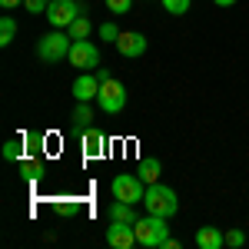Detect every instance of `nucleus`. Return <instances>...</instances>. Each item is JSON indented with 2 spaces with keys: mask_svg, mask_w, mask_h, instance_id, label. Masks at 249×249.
<instances>
[{
  "mask_svg": "<svg viewBox=\"0 0 249 249\" xmlns=\"http://www.w3.org/2000/svg\"><path fill=\"white\" fill-rule=\"evenodd\" d=\"M103 3H107V10L116 14V17L120 14H130V7H133V0H103Z\"/></svg>",
  "mask_w": 249,
  "mask_h": 249,
  "instance_id": "20",
  "label": "nucleus"
},
{
  "mask_svg": "<svg viewBox=\"0 0 249 249\" xmlns=\"http://www.w3.org/2000/svg\"><path fill=\"white\" fill-rule=\"evenodd\" d=\"M110 193H113L116 199H123V203H143V196H146V183L136 176V173H120L113 176V183H110Z\"/></svg>",
  "mask_w": 249,
  "mask_h": 249,
  "instance_id": "4",
  "label": "nucleus"
},
{
  "mask_svg": "<svg viewBox=\"0 0 249 249\" xmlns=\"http://www.w3.org/2000/svg\"><path fill=\"white\" fill-rule=\"evenodd\" d=\"M80 140H83L87 156H96L100 150H103V133H100V130H93V126H90V130H83V133H80Z\"/></svg>",
  "mask_w": 249,
  "mask_h": 249,
  "instance_id": "13",
  "label": "nucleus"
},
{
  "mask_svg": "<svg viewBox=\"0 0 249 249\" xmlns=\"http://www.w3.org/2000/svg\"><path fill=\"white\" fill-rule=\"evenodd\" d=\"M96 80H100V83H107V80H110V70H103V67H100V70H96Z\"/></svg>",
  "mask_w": 249,
  "mask_h": 249,
  "instance_id": "26",
  "label": "nucleus"
},
{
  "mask_svg": "<svg viewBox=\"0 0 249 249\" xmlns=\"http://www.w3.org/2000/svg\"><path fill=\"white\" fill-rule=\"evenodd\" d=\"M136 176H140L146 186H150V183H156V179H160V160H140Z\"/></svg>",
  "mask_w": 249,
  "mask_h": 249,
  "instance_id": "14",
  "label": "nucleus"
},
{
  "mask_svg": "<svg viewBox=\"0 0 249 249\" xmlns=\"http://www.w3.org/2000/svg\"><path fill=\"white\" fill-rule=\"evenodd\" d=\"M90 123H93L90 103H77V110H73V136H80L83 130H90Z\"/></svg>",
  "mask_w": 249,
  "mask_h": 249,
  "instance_id": "12",
  "label": "nucleus"
},
{
  "mask_svg": "<svg viewBox=\"0 0 249 249\" xmlns=\"http://www.w3.org/2000/svg\"><path fill=\"white\" fill-rule=\"evenodd\" d=\"M67 60H70L77 70H93V67H100V50H96L90 40H73Z\"/></svg>",
  "mask_w": 249,
  "mask_h": 249,
  "instance_id": "7",
  "label": "nucleus"
},
{
  "mask_svg": "<svg viewBox=\"0 0 249 249\" xmlns=\"http://www.w3.org/2000/svg\"><path fill=\"white\" fill-rule=\"evenodd\" d=\"M20 3H23V0H0V7H3V10H14V7H20Z\"/></svg>",
  "mask_w": 249,
  "mask_h": 249,
  "instance_id": "25",
  "label": "nucleus"
},
{
  "mask_svg": "<svg viewBox=\"0 0 249 249\" xmlns=\"http://www.w3.org/2000/svg\"><path fill=\"white\" fill-rule=\"evenodd\" d=\"M223 243H226V232L213 230V226H203V230L196 232V246L199 249H219Z\"/></svg>",
  "mask_w": 249,
  "mask_h": 249,
  "instance_id": "11",
  "label": "nucleus"
},
{
  "mask_svg": "<svg viewBox=\"0 0 249 249\" xmlns=\"http://www.w3.org/2000/svg\"><path fill=\"white\" fill-rule=\"evenodd\" d=\"M213 3H219V7H232L236 0H213Z\"/></svg>",
  "mask_w": 249,
  "mask_h": 249,
  "instance_id": "27",
  "label": "nucleus"
},
{
  "mask_svg": "<svg viewBox=\"0 0 249 249\" xmlns=\"http://www.w3.org/2000/svg\"><path fill=\"white\" fill-rule=\"evenodd\" d=\"M107 243L113 249H130L136 243V230H133V223H110L107 226Z\"/></svg>",
  "mask_w": 249,
  "mask_h": 249,
  "instance_id": "8",
  "label": "nucleus"
},
{
  "mask_svg": "<svg viewBox=\"0 0 249 249\" xmlns=\"http://www.w3.org/2000/svg\"><path fill=\"white\" fill-rule=\"evenodd\" d=\"M143 203H146V213L163 216V219H173L176 210H179L176 193H173L170 186H163V183H150V186H146V196H143Z\"/></svg>",
  "mask_w": 249,
  "mask_h": 249,
  "instance_id": "2",
  "label": "nucleus"
},
{
  "mask_svg": "<svg viewBox=\"0 0 249 249\" xmlns=\"http://www.w3.org/2000/svg\"><path fill=\"white\" fill-rule=\"evenodd\" d=\"M23 176L27 179H40V163H23Z\"/></svg>",
  "mask_w": 249,
  "mask_h": 249,
  "instance_id": "24",
  "label": "nucleus"
},
{
  "mask_svg": "<svg viewBox=\"0 0 249 249\" xmlns=\"http://www.w3.org/2000/svg\"><path fill=\"white\" fill-rule=\"evenodd\" d=\"M70 47H73L70 34H63V30L53 27L50 34H43V37L37 40V57L43 60V63H60V60H67Z\"/></svg>",
  "mask_w": 249,
  "mask_h": 249,
  "instance_id": "3",
  "label": "nucleus"
},
{
  "mask_svg": "<svg viewBox=\"0 0 249 249\" xmlns=\"http://www.w3.org/2000/svg\"><path fill=\"white\" fill-rule=\"evenodd\" d=\"M14 37H17V20H14V17H0V43L10 47Z\"/></svg>",
  "mask_w": 249,
  "mask_h": 249,
  "instance_id": "17",
  "label": "nucleus"
},
{
  "mask_svg": "<svg viewBox=\"0 0 249 249\" xmlns=\"http://www.w3.org/2000/svg\"><path fill=\"white\" fill-rule=\"evenodd\" d=\"M3 160H7V163L23 160V143H20V140H7V143H3Z\"/></svg>",
  "mask_w": 249,
  "mask_h": 249,
  "instance_id": "18",
  "label": "nucleus"
},
{
  "mask_svg": "<svg viewBox=\"0 0 249 249\" xmlns=\"http://www.w3.org/2000/svg\"><path fill=\"white\" fill-rule=\"evenodd\" d=\"M110 219H116V223H136L133 203H123V199H116L113 206H110Z\"/></svg>",
  "mask_w": 249,
  "mask_h": 249,
  "instance_id": "15",
  "label": "nucleus"
},
{
  "mask_svg": "<svg viewBox=\"0 0 249 249\" xmlns=\"http://www.w3.org/2000/svg\"><path fill=\"white\" fill-rule=\"evenodd\" d=\"M100 110L107 116H116V113H123V107H126V87L120 83V80H107V83H100Z\"/></svg>",
  "mask_w": 249,
  "mask_h": 249,
  "instance_id": "5",
  "label": "nucleus"
},
{
  "mask_svg": "<svg viewBox=\"0 0 249 249\" xmlns=\"http://www.w3.org/2000/svg\"><path fill=\"white\" fill-rule=\"evenodd\" d=\"M246 243V232L243 230H230L226 232V246H243Z\"/></svg>",
  "mask_w": 249,
  "mask_h": 249,
  "instance_id": "23",
  "label": "nucleus"
},
{
  "mask_svg": "<svg viewBox=\"0 0 249 249\" xmlns=\"http://www.w3.org/2000/svg\"><path fill=\"white\" fill-rule=\"evenodd\" d=\"M47 7H50V0H23V10H27V14H34V17L47 14Z\"/></svg>",
  "mask_w": 249,
  "mask_h": 249,
  "instance_id": "21",
  "label": "nucleus"
},
{
  "mask_svg": "<svg viewBox=\"0 0 249 249\" xmlns=\"http://www.w3.org/2000/svg\"><path fill=\"white\" fill-rule=\"evenodd\" d=\"M73 96H77V103H90V100H96V96H100V80H96V73L83 70V77L73 80Z\"/></svg>",
  "mask_w": 249,
  "mask_h": 249,
  "instance_id": "10",
  "label": "nucleus"
},
{
  "mask_svg": "<svg viewBox=\"0 0 249 249\" xmlns=\"http://www.w3.org/2000/svg\"><path fill=\"white\" fill-rule=\"evenodd\" d=\"M80 14H83V3H77V0H50V7H47V20L57 30H67Z\"/></svg>",
  "mask_w": 249,
  "mask_h": 249,
  "instance_id": "6",
  "label": "nucleus"
},
{
  "mask_svg": "<svg viewBox=\"0 0 249 249\" xmlns=\"http://www.w3.org/2000/svg\"><path fill=\"white\" fill-rule=\"evenodd\" d=\"M116 50H120L123 57H143V53H146V37L136 34V30H120Z\"/></svg>",
  "mask_w": 249,
  "mask_h": 249,
  "instance_id": "9",
  "label": "nucleus"
},
{
  "mask_svg": "<svg viewBox=\"0 0 249 249\" xmlns=\"http://www.w3.org/2000/svg\"><path fill=\"white\" fill-rule=\"evenodd\" d=\"M133 230H136V243L140 246H150V249L166 246V239H170V223L163 216H153V213L143 216V219H136Z\"/></svg>",
  "mask_w": 249,
  "mask_h": 249,
  "instance_id": "1",
  "label": "nucleus"
},
{
  "mask_svg": "<svg viewBox=\"0 0 249 249\" xmlns=\"http://www.w3.org/2000/svg\"><path fill=\"white\" fill-rule=\"evenodd\" d=\"M116 37H120L116 23H100V40H103V43H116Z\"/></svg>",
  "mask_w": 249,
  "mask_h": 249,
  "instance_id": "22",
  "label": "nucleus"
},
{
  "mask_svg": "<svg viewBox=\"0 0 249 249\" xmlns=\"http://www.w3.org/2000/svg\"><path fill=\"white\" fill-rule=\"evenodd\" d=\"M67 34H70L73 40H87V37H90V17H87V14H80V17L67 27Z\"/></svg>",
  "mask_w": 249,
  "mask_h": 249,
  "instance_id": "16",
  "label": "nucleus"
},
{
  "mask_svg": "<svg viewBox=\"0 0 249 249\" xmlns=\"http://www.w3.org/2000/svg\"><path fill=\"white\" fill-rule=\"evenodd\" d=\"M193 0H163V7H166V14H173V17H183L186 10H190Z\"/></svg>",
  "mask_w": 249,
  "mask_h": 249,
  "instance_id": "19",
  "label": "nucleus"
}]
</instances>
